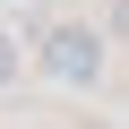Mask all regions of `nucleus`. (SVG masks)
Here are the masks:
<instances>
[{"mask_svg": "<svg viewBox=\"0 0 129 129\" xmlns=\"http://www.w3.org/2000/svg\"><path fill=\"white\" fill-rule=\"evenodd\" d=\"M43 69H52L60 86H86V78L103 69V35H86V26H52V43H43Z\"/></svg>", "mask_w": 129, "mask_h": 129, "instance_id": "nucleus-1", "label": "nucleus"}, {"mask_svg": "<svg viewBox=\"0 0 129 129\" xmlns=\"http://www.w3.org/2000/svg\"><path fill=\"white\" fill-rule=\"evenodd\" d=\"M17 60H26V52H17V35H0V86H17Z\"/></svg>", "mask_w": 129, "mask_h": 129, "instance_id": "nucleus-2", "label": "nucleus"}]
</instances>
